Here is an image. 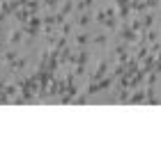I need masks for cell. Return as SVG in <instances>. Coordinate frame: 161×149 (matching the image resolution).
I'll list each match as a JSON object with an SVG mask.
<instances>
[{
  "instance_id": "4",
  "label": "cell",
  "mask_w": 161,
  "mask_h": 149,
  "mask_svg": "<svg viewBox=\"0 0 161 149\" xmlns=\"http://www.w3.org/2000/svg\"><path fill=\"white\" fill-rule=\"evenodd\" d=\"M21 37H23V32H21V30H16V32H14V35L9 37V44H16V41H21Z\"/></svg>"
},
{
  "instance_id": "6",
  "label": "cell",
  "mask_w": 161,
  "mask_h": 149,
  "mask_svg": "<svg viewBox=\"0 0 161 149\" xmlns=\"http://www.w3.org/2000/svg\"><path fill=\"white\" fill-rule=\"evenodd\" d=\"M94 44H106V35H101V37H94Z\"/></svg>"
},
{
  "instance_id": "3",
  "label": "cell",
  "mask_w": 161,
  "mask_h": 149,
  "mask_svg": "<svg viewBox=\"0 0 161 149\" xmlns=\"http://www.w3.org/2000/svg\"><path fill=\"white\" fill-rule=\"evenodd\" d=\"M87 41H90V37H87L85 32H80V35H76V44H78V46H83V44H87Z\"/></svg>"
},
{
  "instance_id": "5",
  "label": "cell",
  "mask_w": 161,
  "mask_h": 149,
  "mask_svg": "<svg viewBox=\"0 0 161 149\" xmlns=\"http://www.w3.org/2000/svg\"><path fill=\"white\" fill-rule=\"evenodd\" d=\"M92 5V0H80L78 3V12H83V9H87V7Z\"/></svg>"
},
{
  "instance_id": "1",
  "label": "cell",
  "mask_w": 161,
  "mask_h": 149,
  "mask_svg": "<svg viewBox=\"0 0 161 149\" xmlns=\"http://www.w3.org/2000/svg\"><path fill=\"white\" fill-rule=\"evenodd\" d=\"M106 73H108V64H106V62H99V64H97V69H94V73H92V80L104 78Z\"/></svg>"
},
{
  "instance_id": "2",
  "label": "cell",
  "mask_w": 161,
  "mask_h": 149,
  "mask_svg": "<svg viewBox=\"0 0 161 149\" xmlns=\"http://www.w3.org/2000/svg\"><path fill=\"white\" fill-rule=\"evenodd\" d=\"M76 23H78V25H87V23H90V14H87V12H80L78 16H76Z\"/></svg>"
}]
</instances>
